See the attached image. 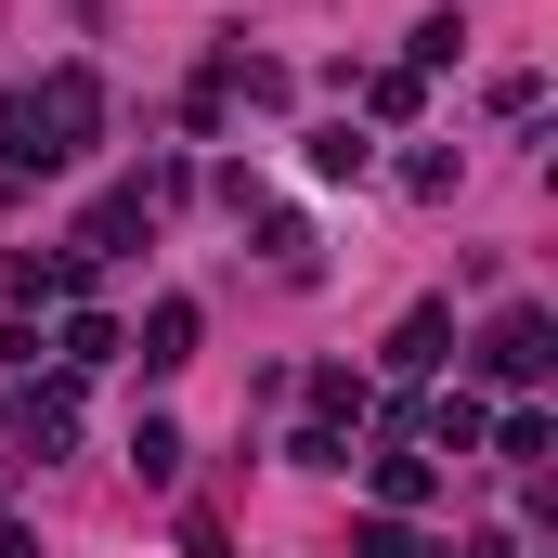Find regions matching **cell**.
<instances>
[{"label": "cell", "instance_id": "obj_1", "mask_svg": "<svg viewBox=\"0 0 558 558\" xmlns=\"http://www.w3.org/2000/svg\"><path fill=\"white\" fill-rule=\"evenodd\" d=\"M468 364H481V390H507V403H546V377H558V312H546V299H507V312L468 338Z\"/></svg>", "mask_w": 558, "mask_h": 558}, {"label": "cell", "instance_id": "obj_2", "mask_svg": "<svg viewBox=\"0 0 558 558\" xmlns=\"http://www.w3.org/2000/svg\"><path fill=\"white\" fill-rule=\"evenodd\" d=\"M13 441H26V454H39V468H52V454H65V441H78V377H65V364H52V377H26V390H13Z\"/></svg>", "mask_w": 558, "mask_h": 558}, {"label": "cell", "instance_id": "obj_3", "mask_svg": "<svg viewBox=\"0 0 558 558\" xmlns=\"http://www.w3.org/2000/svg\"><path fill=\"white\" fill-rule=\"evenodd\" d=\"M26 92H39V118H52L65 156H92V131H105V78H92V65H52V78H26Z\"/></svg>", "mask_w": 558, "mask_h": 558}, {"label": "cell", "instance_id": "obj_4", "mask_svg": "<svg viewBox=\"0 0 558 558\" xmlns=\"http://www.w3.org/2000/svg\"><path fill=\"white\" fill-rule=\"evenodd\" d=\"M26 169H78V156L52 143V118H39V92L13 78V92H0V182H26Z\"/></svg>", "mask_w": 558, "mask_h": 558}, {"label": "cell", "instance_id": "obj_5", "mask_svg": "<svg viewBox=\"0 0 558 558\" xmlns=\"http://www.w3.org/2000/svg\"><path fill=\"white\" fill-rule=\"evenodd\" d=\"M403 428H416V454H481L494 403H481V390H428V403H403Z\"/></svg>", "mask_w": 558, "mask_h": 558}, {"label": "cell", "instance_id": "obj_6", "mask_svg": "<svg viewBox=\"0 0 558 558\" xmlns=\"http://www.w3.org/2000/svg\"><path fill=\"white\" fill-rule=\"evenodd\" d=\"M364 494H377V520H416L428 494H441V454H416V441H390V454H364Z\"/></svg>", "mask_w": 558, "mask_h": 558}, {"label": "cell", "instance_id": "obj_7", "mask_svg": "<svg viewBox=\"0 0 558 558\" xmlns=\"http://www.w3.org/2000/svg\"><path fill=\"white\" fill-rule=\"evenodd\" d=\"M441 364H454V312H441V299H416V312L390 325V377H403V390H428Z\"/></svg>", "mask_w": 558, "mask_h": 558}, {"label": "cell", "instance_id": "obj_8", "mask_svg": "<svg viewBox=\"0 0 558 558\" xmlns=\"http://www.w3.org/2000/svg\"><path fill=\"white\" fill-rule=\"evenodd\" d=\"M143 221H156V195H143V182H118V195H92V221H78V234H65V247H78V260H92V274H105V260H118V247H131Z\"/></svg>", "mask_w": 558, "mask_h": 558}, {"label": "cell", "instance_id": "obj_9", "mask_svg": "<svg viewBox=\"0 0 558 558\" xmlns=\"http://www.w3.org/2000/svg\"><path fill=\"white\" fill-rule=\"evenodd\" d=\"M0 286H13V312H39V299H78V286H92V260H78V247H13V260H0Z\"/></svg>", "mask_w": 558, "mask_h": 558}, {"label": "cell", "instance_id": "obj_10", "mask_svg": "<svg viewBox=\"0 0 558 558\" xmlns=\"http://www.w3.org/2000/svg\"><path fill=\"white\" fill-rule=\"evenodd\" d=\"M118 351H131V325H118V312H92V299H65V325H52V364H65V377H92V364H118Z\"/></svg>", "mask_w": 558, "mask_h": 558}, {"label": "cell", "instance_id": "obj_11", "mask_svg": "<svg viewBox=\"0 0 558 558\" xmlns=\"http://www.w3.org/2000/svg\"><path fill=\"white\" fill-rule=\"evenodd\" d=\"M131 351H143V377H182V364H195V299H156Z\"/></svg>", "mask_w": 558, "mask_h": 558}, {"label": "cell", "instance_id": "obj_12", "mask_svg": "<svg viewBox=\"0 0 558 558\" xmlns=\"http://www.w3.org/2000/svg\"><path fill=\"white\" fill-rule=\"evenodd\" d=\"M481 454H507V468H546V454H558V416H546V403H507V416L481 428Z\"/></svg>", "mask_w": 558, "mask_h": 558}, {"label": "cell", "instance_id": "obj_13", "mask_svg": "<svg viewBox=\"0 0 558 558\" xmlns=\"http://www.w3.org/2000/svg\"><path fill=\"white\" fill-rule=\"evenodd\" d=\"M299 403H312L325 428H364V416H377V390H364L351 364H312V377H299Z\"/></svg>", "mask_w": 558, "mask_h": 558}, {"label": "cell", "instance_id": "obj_14", "mask_svg": "<svg viewBox=\"0 0 558 558\" xmlns=\"http://www.w3.org/2000/svg\"><path fill=\"white\" fill-rule=\"evenodd\" d=\"M364 169H377V131L364 118H325L312 131V182H364Z\"/></svg>", "mask_w": 558, "mask_h": 558}, {"label": "cell", "instance_id": "obj_15", "mask_svg": "<svg viewBox=\"0 0 558 558\" xmlns=\"http://www.w3.org/2000/svg\"><path fill=\"white\" fill-rule=\"evenodd\" d=\"M131 468H143V494H182V428L143 416V428H131Z\"/></svg>", "mask_w": 558, "mask_h": 558}, {"label": "cell", "instance_id": "obj_16", "mask_svg": "<svg viewBox=\"0 0 558 558\" xmlns=\"http://www.w3.org/2000/svg\"><path fill=\"white\" fill-rule=\"evenodd\" d=\"M416 105H428V78H416V65H377V78H364V118H377V131H403Z\"/></svg>", "mask_w": 558, "mask_h": 558}, {"label": "cell", "instance_id": "obj_17", "mask_svg": "<svg viewBox=\"0 0 558 558\" xmlns=\"http://www.w3.org/2000/svg\"><path fill=\"white\" fill-rule=\"evenodd\" d=\"M247 221H260V260H274V274H312V221H299V208H247Z\"/></svg>", "mask_w": 558, "mask_h": 558}, {"label": "cell", "instance_id": "obj_18", "mask_svg": "<svg viewBox=\"0 0 558 558\" xmlns=\"http://www.w3.org/2000/svg\"><path fill=\"white\" fill-rule=\"evenodd\" d=\"M286 468H351V428H325V416H299V428H286Z\"/></svg>", "mask_w": 558, "mask_h": 558}, {"label": "cell", "instance_id": "obj_19", "mask_svg": "<svg viewBox=\"0 0 558 558\" xmlns=\"http://www.w3.org/2000/svg\"><path fill=\"white\" fill-rule=\"evenodd\" d=\"M454 39H468V26H454V13H428V26H416V52H403V65H416V78H441V65H454Z\"/></svg>", "mask_w": 558, "mask_h": 558}, {"label": "cell", "instance_id": "obj_20", "mask_svg": "<svg viewBox=\"0 0 558 558\" xmlns=\"http://www.w3.org/2000/svg\"><path fill=\"white\" fill-rule=\"evenodd\" d=\"M39 351H52V338H39V312H13V325H0V364H13V377H39Z\"/></svg>", "mask_w": 558, "mask_h": 558}, {"label": "cell", "instance_id": "obj_21", "mask_svg": "<svg viewBox=\"0 0 558 558\" xmlns=\"http://www.w3.org/2000/svg\"><path fill=\"white\" fill-rule=\"evenodd\" d=\"M0 558H39V546H26V533H13V520H0Z\"/></svg>", "mask_w": 558, "mask_h": 558}]
</instances>
